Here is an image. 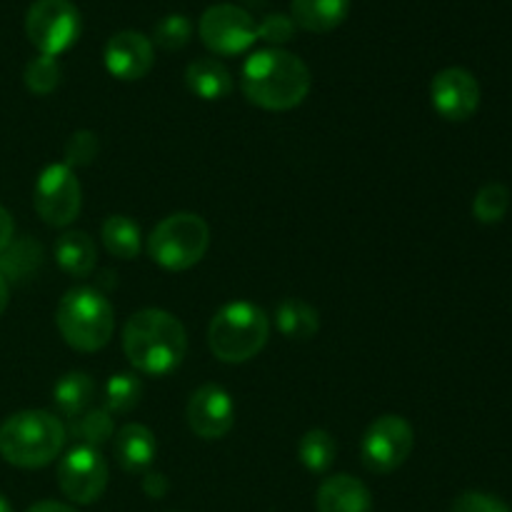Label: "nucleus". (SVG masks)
I'll return each mask as SVG.
<instances>
[{"label": "nucleus", "instance_id": "7c9ffc66", "mask_svg": "<svg viewBox=\"0 0 512 512\" xmlns=\"http://www.w3.org/2000/svg\"><path fill=\"white\" fill-rule=\"evenodd\" d=\"M295 35V20L290 15L283 13H273L258 23V40H265L273 48H280V45L290 43Z\"/></svg>", "mask_w": 512, "mask_h": 512}, {"label": "nucleus", "instance_id": "f3484780", "mask_svg": "<svg viewBox=\"0 0 512 512\" xmlns=\"http://www.w3.org/2000/svg\"><path fill=\"white\" fill-rule=\"evenodd\" d=\"M55 260L70 278H88L98 263L95 240L83 230H68L55 240Z\"/></svg>", "mask_w": 512, "mask_h": 512}, {"label": "nucleus", "instance_id": "20e7f679", "mask_svg": "<svg viewBox=\"0 0 512 512\" xmlns=\"http://www.w3.org/2000/svg\"><path fill=\"white\" fill-rule=\"evenodd\" d=\"M270 338V318L263 308L235 300L213 315L208 328V345L220 363L240 365L253 360Z\"/></svg>", "mask_w": 512, "mask_h": 512}, {"label": "nucleus", "instance_id": "6e6552de", "mask_svg": "<svg viewBox=\"0 0 512 512\" xmlns=\"http://www.w3.org/2000/svg\"><path fill=\"white\" fill-rule=\"evenodd\" d=\"M415 448L413 425L403 415H380L360 440V458L370 473L388 475L410 458Z\"/></svg>", "mask_w": 512, "mask_h": 512}, {"label": "nucleus", "instance_id": "c756f323", "mask_svg": "<svg viewBox=\"0 0 512 512\" xmlns=\"http://www.w3.org/2000/svg\"><path fill=\"white\" fill-rule=\"evenodd\" d=\"M98 135L93 130H75L65 143V165L68 168H85L98 158Z\"/></svg>", "mask_w": 512, "mask_h": 512}, {"label": "nucleus", "instance_id": "aec40b11", "mask_svg": "<svg viewBox=\"0 0 512 512\" xmlns=\"http://www.w3.org/2000/svg\"><path fill=\"white\" fill-rule=\"evenodd\" d=\"M185 83L190 93L200 100H223L233 90V73L215 58L193 60L185 70Z\"/></svg>", "mask_w": 512, "mask_h": 512}, {"label": "nucleus", "instance_id": "7ed1b4c3", "mask_svg": "<svg viewBox=\"0 0 512 512\" xmlns=\"http://www.w3.org/2000/svg\"><path fill=\"white\" fill-rule=\"evenodd\" d=\"M65 425L48 410H20L0 423V458L23 470L53 463L63 450Z\"/></svg>", "mask_w": 512, "mask_h": 512}, {"label": "nucleus", "instance_id": "5701e85b", "mask_svg": "<svg viewBox=\"0 0 512 512\" xmlns=\"http://www.w3.org/2000/svg\"><path fill=\"white\" fill-rule=\"evenodd\" d=\"M100 238H103L105 250L120 260H135L143 250V235H140L138 223L130 220L128 215L105 218L103 228H100Z\"/></svg>", "mask_w": 512, "mask_h": 512}, {"label": "nucleus", "instance_id": "f8f14e48", "mask_svg": "<svg viewBox=\"0 0 512 512\" xmlns=\"http://www.w3.org/2000/svg\"><path fill=\"white\" fill-rule=\"evenodd\" d=\"M430 100L440 118L450 123H463L478 113L480 83L470 70L445 68L430 83Z\"/></svg>", "mask_w": 512, "mask_h": 512}, {"label": "nucleus", "instance_id": "c85d7f7f", "mask_svg": "<svg viewBox=\"0 0 512 512\" xmlns=\"http://www.w3.org/2000/svg\"><path fill=\"white\" fill-rule=\"evenodd\" d=\"M190 35H193V23H190L185 15H165L163 20L155 23L153 45H158V48L163 50H180L188 45Z\"/></svg>", "mask_w": 512, "mask_h": 512}, {"label": "nucleus", "instance_id": "a878e982", "mask_svg": "<svg viewBox=\"0 0 512 512\" xmlns=\"http://www.w3.org/2000/svg\"><path fill=\"white\" fill-rule=\"evenodd\" d=\"M70 435H73L80 445L100 448V445L108 443L110 438H115V420L105 408H90L88 413L80 415L78 420L70 423Z\"/></svg>", "mask_w": 512, "mask_h": 512}, {"label": "nucleus", "instance_id": "39448f33", "mask_svg": "<svg viewBox=\"0 0 512 512\" xmlns=\"http://www.w3.org/2000/svg\"><path fill=\"white\" fill-rule=\"evenodd\" d=\"M55 325L70 348L80 353H95V350H103L113 338V305L100 290L73 288L60 298Z\"/></svg>", "mask_w": 512, "mask_h": 512}, {"label": "nucleus", "instance_id": "423d86ee", "mask_svg": "<svg viewBox=\"0 0 512 512\" xmlns=\"http://www.w3.org/2000/svg\"><path fill=\"white\" fill-rule=\"evenodd\" d=\"M210 248V228L200 215L173 213L160 220L148 238V255L165 270H190Z\"/></svg>", "mask_w": 512, "mask_h": 512}, {"label": "nucleus", "instance_id": "393cba45", "mask_svg": "<svg viewBox=\"0 0 512 512\" xmlns=\"http://www.w3.org/2000/svg\"><path fill=\"white\" fill-rule=\"evenodd\" d=\"M140 398H143V383H140L138 375H110V380L105 383L103 390V408L108 410L110 415L130 413V410L140 403Z\"/></svg>", "mask_w": 512, "mask_h": 512}, {"label": "nucleus", "instance_id": "cd10ccee", "mask_svg": "<svg viewBox=\"0 0 512 512\" xmlns=\"http://www.w3.org/2000/svg\"><path fill=\"white\" fill-rule=\"evenodd\" d=\"M23 80L33 95H50L63 80V68L53 55H38L25 65Z\"/></svg>", "mask_w": 512, "mask_h": 512}, {"label": "nucleus", "instance_id": "1a4fd4ad", "mask_svg": "<svg viewBox=\"0 0 512 512\" xmlns=\"http://www.w3.org/2000/svg\"><path fill=\"white\" fill-rule=\"evenodd\" d=\"M33 205L43 223L53 228H68L78 218L80 205H83V190L73 168L65 163L48 165L35 180Z\"/></svg>", "mask_w": 512, "mask_h": 512}, {"label": "nucleus", "instance_id": "9d476101", "mask_svg": "<svg viewBox=\"0 0 512 512\" xmlns=\"http://www.w3.org/2000/svg\"><path fill=\"white\" fill-rule=\"evenodd\" d=\"M205 48L218 55H240L258 40V23L248 10L233 3L210 5L198 23Z\"/></svg>", "mask_w": 512, "mask_h": 512}, {"label": "nucleus", "instance_id": "bb28decb", "mask_svg": "<svg viewBox=\"0 0 512 512\" xmlns=\"http://www.w3.org/2000/svg\"><path fill=\"white\" fill-rule=\"evenodd\" d=\"M510 208V190L503 183H488L478 190L473 200V215L478 223L495 225L505 218Z\"/></svg>", "mask_w": 512, "mask_h": 512}, {"label": "nucleus", "instance_id": "dca6fc26", "mask_svg": "<svg viewBox=\"0 0 512 512\" xmlns=\"http://www.w3.org/2000/svg\"><path fill=\"white\" fill-rule=\"evenodd\" d=\"M155 453H158V440H155L153 430L145 425L128 423L115 433L113 440V455L115 463L125 470V473H143L153 465Z\"/></svg>", "mask_w": 512, "mask_h": 512}, {"label": "nucleus", "instance_id": "b1692460", "mask_svg": "<svg viewBox=\"0 0 512 512\" xmlns=\"http://www.w3.org/2000/svg\"><path fill=\"white\" fill-rule=\"evenodd\" d=\"M298 458L310 473H325L338 458V443L328 430H308L298 443Z\"/></svg>", "mask_w": 512, "mask_h": 512}, {"label": "nucleus", "instance_id": "c9c22d12", "mask_svg": "<svg viewBox=\"0 0 512 512\" xmlns=\"http://www.w3.org/2000/svg\"><path fill=\"white\" fill-rule=\"evenodd\" d=\"M8 298H10V288H8V280L0 275V315L5 313V308H8Z\"/></svg>", "mask_w": 512, "mask_h": 512}, {"label": "nucleus", "instance_id": "473e14b6", "mask_svg": "<svg viewBox=\"0 0 512 512\" xmlns=\"http://www.w3.org/2000/svg\"><path fill=\"white\" fill-rule=\"evenodd\" d=\"M168 490H170V483L163 473H158V470H150V473L143 475V493L148 495V498L160 500L168 495Z\"/></svg>", "mask_w": 512, "mask_h": 512}, {"label": "nucleus", "instance_id": "4be33fe9", "mask_svg": "<svg viewBox=\"0 0 512 512\" xmlns=\"http://www.w3.org/2000/svg\"><path fill=\"white\" fill-rule=\"evenodd\" d=\"M40 265H43V248L33 238L10 240L8 248L0 253V275L8 283H23L33 278Z\"/></svg>", "mask_w": 512, "mask_h": 512}, {"label": "nucleus", "instance_id": "ddd939ff", "mask_svg": "<svg viewBox=\"0 0 512 512\" xmlns=\"http://www.w3.org/2000/svg\"><path fill=\"white\" fill-rule=\"evenodd\" d=\"M188 425L198 438L220 440L233 430L235 403L230 393L220 385H200L188 400Z\"/></svg>", "mask_w": 512, "mask_h": 512}, {"label": "nucleus", "instance_id": "9b49d317", "mask_svg": "<svg viewBox=\"0 0 512 512\" xmlns=\"http://www.w3.org/2000/svg\"><path fill=\"white\" fill-rule=\"evenodd\" d=\"M108 463L98 448L75 445L58 463V485L75 505H90L103 498L108 488Z\"/></svg>", "mask_w": 512, "mask_h": 512}, {"label": "nucleus", "instance_id": "0eeeda50", "mask_svg": "<svg viewBox=\"0 0 512 512\" xmlns=\"http://www.w3.org/2000/svg\"><path fill=\"white\" fill-rule=\"evenodd\" d=\"M80 10L70 0H35L25 15V33L40 55L58 58L80 38Z\"/></svg>", "mask_w": 512, "mask_h": 512}, {"label": "nucleus", "instance_id": "4468645a", "mask_svg": "<svg viewBox=\"0 0 512 512\" xmlns=\"http://www.w3.org/2000/svg\"><path fill=\"white\" fill-rule=\"evenodd\" d=\"M155 63L153 40L138 30H120L105 45V68L113 78L133 83L143 80Z\"/></svg>", "mask_w": 512, "mask_h": 512}, {"label": "nucleus", "instance_id": "f704fd0d", "mask_svg": "<svg viewBox=\"0 0 512 512\" xmlns=\"http://www.w3.org/2000/svg\"><path fill=\"white\" fill-rule=\"evenodd\" d=\"M28 512H78V510H75V508H70V505L55 503V500H43V503H35V505H30Z\"/></svg>", "mask_w": 512, "mask_h": 512}, {"label": "nucleus", "instance_id": "a211bd4d", "mask_svg": "<svg viewBox=\"0 0 512 512\" xmlns=\"http://www.w3.org/2000/svg\"><path fill=\"white\" fill-rule=\"evenodd\" d=\"M95 393H98L95 380L90 378L88 373L73 370V373H65L63 378L55 383L53 403L55 408H58V413L73 423V420H78L80 415H85L93 408Z\"/></svg>", "mask_w": 512, "mask_h": 512}, {"label": "nucleus", "instance_id": "e433bc0d", "mask_svg": "<svg viewBox=\"0 0 512 512\" xmlns=\"http://www.w3.org/2000/svg\"><path fill=\"white\" fill-rule=\"evenodd\" d=\"M0 512H13V508H10L8 498H5L3 493H0Z\"/></svg>", "mask_w": 512, "mask_h": 512}, {"label": "nucleus", "instance_id": "412c9836", "mask_svg": "<svg viewBox=\"0 0 512 512\" xmlns=\"http://www.w3.org/2000/svg\"><path fill=\"white\" fill-rule=\"evenodd\" d=\"M275 328L288 340H310L320 330V315L305 300L285 298L275 308Z\"/></svg>", "mask_w": 512, "mask_h": 512}, {"label": "nucleus", "instance_id": "f03ea898", "mask_svg": "<svg viewBox=\"0 0 512 512\" xmlns=\"http://www.w3.org/2000/svg\"><path fill=\"white\" fill-rule=\"evenodd\" d=\"M310 68L295 53L283 48L255 50L243 65L240 88L245 98L263 110H293L308 98Z\"/></svg>", "mask_w": 512, "mask_h": 512}, {"label": "nucleus", "instance_id": "6ab92c4d", "mask_svg": "<svg viewBox=\"0 0 512 512\" xmlns=\"http://www.w3.org/2000/svg\"><path fill=\"white\" fill-rule=\"evenodd\" d=\"M293 20L308 33H330L350 13V0H293Z\"/></svg>", "mask_w": 512, "mask_h": 512}, {"label": "nucleus", "instance_id": "f257e3e1", "mask_svg": "<svg viewBox=\"0 0 512 512\" xmlns=\"http://www.w3.org/2000/svg\"><path fill=\"white\" fill-rule=\"evenodd\" d=\"M123 353L138 373L165 378L183 365L188 333L168 310H138L123 328Z\"/></svg>", "mask_w": 512, "mask_h": 512}, {"label": "nucleus", "instance_id": "2eb2a0df", "mask_svg": "<svg viewBox=\"0 0 512 512\" xmlns=\"http://www.w3.org/2000/svg\"><path fill=\"white\" fill-rule=\"evenodd\" d=\"M318 512H373V495L363 480L353 475H333L323 480L315 495Z\"/></svg>", "mask_w": 512, "mask_h": 512}, {"label": "nucleus", "instance_id": "2f4dec72", "mask_svg": "<svg viewBox=\"0 0 512 512\" xmlns=\"http://www.w3.org/2000/svg\"><path fill=\"white\" fill-rule=\"evenodd\" d=\"M450 512H510L508 505L503 500H498L495 495L485 493H463L453 503Z\"/></svg>", "mask_w": 512, "mask_h": 512}, {"label": "nucleus", "instance_id": "72a5a7b5", "mask_svg": "<svg viewBox=\"0 0 512 512\" xmlns=\"http://www.w3.org/2000/svg\"><path fill=\"white\" fill-rule=\"evenodd\" d=\"M15 235V223H13V215L8 213V210L0 205V253H3L5 248L10 245V240H13Z\"/></svg>", "mask_w": 512, "mask_h": 512}]
</instances>
